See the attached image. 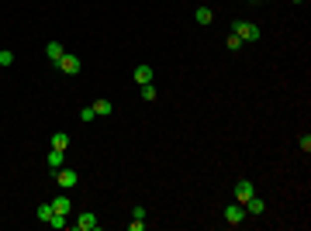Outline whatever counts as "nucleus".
Returning <instances> with one entry per match:
<instances>
[{
	"instance_id": "nucleus-3",
	"label": "nucleus",
	"mask_w": 311,
	"mask_h": 231,
	"mask_svg": "<svg viewBox=\"0 0 311 231\" xmlns=\"http://www.w3.org/2000/svg\"><path fill=\"white\" fill-rule=\"evenodd\" d=\"M73 228L77 231H97L100 228V221H97V214H90V211H83L77 221H73Z\"/></svg>"
},
{
	"instance_id": "nucleus-8",
	"label": "nucleus",
	"mask_w": 311,
	"mask_h": 231,
	"mask_svg": "<svg viewBox=\"0 0 311 231\" xmlns=\"http://www.w3.org/2000/svg\"><path fill=\"white\" fill-rule=\"evenodd\" d=\"M242 207H245V214H263V211H266V204H263V200H259L256 193H252V197H249V200H245Z\"/></svg>"
},
{
	"instance_id": "nucleus-11",
	"label": "nucleus",
	"mask_w": 311,
	"mask_h": 231,
	"mask_svg": "<svg viewBox=\"0 0 311 231\" xmlns=\"http://www.w3.org/2000/svg\"><path fill=\"white\" fill-rule=\"evenodd\" d=\"M211 17H215L211 7H197V10H194V21H197V24H211Z\"/></svg>"
},
{
	"instance_id": "nucleus-19",
	"label": "nucleus",
	"mask_w": 311,
	"mask_h": 231,
	"mask_svg": "<svg viewBox=\"0 0 311 231\" xmlns=\"http://www.w3.org/2000/svg\"><path fill=\"white\" fill-rule=\"evenodd\" d=\"M298 145H301V152H311V135H301Z\"/></svg>"
},
{
	"instance_id": "nucleus-15",
	"label": "nucleus",
	"mask_w": 311,
	"mask_h": 231,
	"mask_svg": "<svg viewBox=\"0 0 311 231\" xmlns=\"http://www.w3.org/2000/svg\"><path fill=\"white\" fill-rule=\"evenodd\" d=\"M49 225H52V228H66L70 221H66V214H56V211H52V218H49Z\"/></svg>"
},
{
	"instance_id": "nucleus-13",
	"label": "nucleus",
	"mask_w": 311,
	"mask_h": 231,
	"mask_svg": "<svg viewBox=\"0 0 311 231\" xmlns=\"http://www.w3.org/2000/svg\"><path fill=\"white\" fill-rule=\"evenodd\" d=\"M93 114H97V117H107V114H111V100H97V104H93Z\"/></svg>"
},
{
	"instance_id": "nucleus-14",
	"label": "nucleus",
	"mask_w": 311,
	"mask_h": 231,
	"mask_svg": "<svg viewBox=\"0 0 311 231\" xmlns=\"http://www.w3.org/2000/svg\"><path fill=\"white\" fill-rule=\"evenodd\" d=\"M66 145H70V135H52V149H59V152H66Z\"/></svg>"
},
{
	"instance_id": "nucleus-2",
	"label": "nucleus",
	"mask_w": 311,
	"mask_h": 231,
	"mask_svg": "<svg viewBox=\"0 0 311 231\" xmlns=\"http://www.w3.org/2000/svg\"><path fill=\"white\" fill-rule=\"evenodd\" d=\"M52 176H56V183H59V186H66V190L79 183V173H77V169H66V166H59Z\"/></svg>"
},
{
	"instance_id": "nucleus-20",
	"label": "nucleus",
	"mask_w": 311,
	"mask_h": 231,
	"mask_svg": "<svg viewBox=\"0 0 311 231\" xmlns=\"http://www.w3.org/2000/svg\"><path fill=\"white\" fill-rule=\"evenodd\" d=\"M10 62H14V52L3 49V52H0V66H10Z\"/></svg>"
},
{
	"instance_id": "nucleus-12",
	"label": "nucleus",
	"mask_w": 311,
	"mask_h": 231,
	"mask_svg": "<svg viewBox=\"0 0 311 231\" xmlns=\"http://www.w3.org/2000/svg\"><path fill=\"white\" fill-rule=\"evenodd\" d=\"M45 162H49V169L56 173V169L63 166V152H59V149H52V152H49V159H45Z\"/></svg>"
},
{
	"instance_id": "nucleus-18",
	"label": "nucleus",
	"mask_w": 311,
	"mask_h": 231,
	"mask_svg": "<svg viewBox=\"0 0 311 231\" xmlns=\"http://www.w3.org/2000/svg\"><path fill=\"white\" fill-rule=\"evenodd\" d=\"M93 117H97V114H93V107H83V111H79V121H83V124H90Z\"/></svg>"
},
{
	"instance_id": "nucleus-16",
	"label": "nucleus",
	"mask_w": 311,
	"mask_h": 231,
	"mask_svg": "<svg viewBox=\"0 0 311 231\" xmlns=\"http://www.w3.org/2000/svg\"><path fill=\"white\" fill-rule=\"evenodd\" d=\"M49 218H52V204H42V207H38V221L49 225Z\"/></svg>"
},
{
	"instance_id": "nucleus-1",
	"label": "nucleus",
	"mask_w": 311,
	"mask_h": 231,
	"mask_svg": "<svg viewBox=\"0 0 311 231\" xmlns=\"http://www.w3.org/2000/svg\"><path fill=\"white\" fill-rule=\"evenodd\" d=\"M232 35L245 45V42H259V28L252 24V21H235L232 24Z\"/></svg>"
},
{
	"instance_id": "nucleus-7",
	"label": "nucleus",
	"mask_w": 311,
	"mask_h": 231,
	"mask_svg": "<svg viewBox=\"0 0 311 231\" xmlns=\"http://www.w3.org/2000/svg\"><path fill=\"white\" fill-rule=\"evenodd\" d=\"M52 211H56V214H66V218H70V214H73V200H70L66 193H59V197L52 200Z\"/></svg>"
},
{
	"instance_id": "nucleus-4",
	"label": "nucleus",
	"mask_w": 311,
	"mask_h": 231,
	"mask_svg": "<svg viewBox=\"0 0 311 231\" xmlns=\"http://www.w3.org/2000/svg\"><path fill=\"white\" fill-rule=\"evenodd\" d=\"M56 66H59L66 76H77V73H79V56H70V52H66V56H63Z\"/></svg>"
},
{
	"instance_id": "nucleus-21",
	"label": "nucleus",
	"mask_w": 311,
	"mask_h": 231,
	"mask_svg": "<svg viewBox=\"0 0 311 231\" xmlns=\"http://www.w3.org/2000/svg\"><path fill=\"white\" fill-rule=\"evenodd\" d=\"M225 45H229V49H232V52H235V49H242V42H238V38H235V35H229V38H225Z\"/></svg>"
},
{
	"instance_id": "nucleus-6",
	"label": "nucleus",
	"mask_w": 311,
	"mask_h": 231,
	"mask_svg": "<svg viewBox=\"0 0 311 231\" xmlns=\"http://www.w3.org/2000/svg\"><path fill=\"white\" fill-rule=\"evenodd\" d=\"M252 193H256V190H252V183H249V179H238V183H235V204H245Z\"/></svg>"
},
{
	"instance_id": "nucleus-9",
	"label": "nucleus",
	"mask_w": 311,
	"mask_h": 231,
	"mask_svg": "<svg viewBox=\"0 0 311 231\" xmlns=\"http://www.w3.org/2000/svg\"><path fill=\"white\" fill-rule=\"evenodd\" d=\"M132 76H135V83H139V86H142V83H153V66H135V73H132Z\"/></svg>"
},
{
	"instance_id": "nucleus-22",
	"label": "nucleus",
	"mask_w": 311,
	"mask_h": 231,
	"mask_svg": "<svg viewBox=\"0 0 311 231\" xmlns=\"http://www.w3.org/2000/svg\"><path fill=\"white\" fill-rule=\"evenodd\" d=\"M294 3H305V0H294Z\"/></svg>"
},
{
	"instance_id": "nucleus-5",
	"label": "nucleus",
	"mask_w": 311,
	"mask_h": 231,
	"mask_svg": "<svg viewBox=\"0 0 311 231\" xmlns=\"http://www.w3.org/2000/svg\"><path fill=\"white\" fill-rule=\"evenodd\" d=\"M225 221H229L232 228H238V225L245 221V207H242V204H232V207H225Z\"/></svg>"
},
{
	"instance_id": "nucleus-17",
	"label": "nucleus",
	"mask_w": 311,
	"mask_h": 231,
	"mask_svg": "<svg viewBox=\"0 0 311 231\" xmlns=\"http://www.w3.org/2000/svg\"><path fill=\"white\" fill-rule=\"evenodd\" d=\"M142 100H156V86L153 83H142Z\"/></svg>"
},
{
	"instance_id": "nucleus-10",
	"label": "nucleus",
	"mask_w": 311,
	"mask_h": 231,
	"mask_svg": "<svg viewBox=\"0 0 311 231\" xmlns=\"http://www.w3.org/2000/svg\"><path fill=\"white\" fill-rule=\"evenodd\" d=\"M45 56H49V59H52V62H59V59H63V56H66V49H63V45H59V42H49V45H45Z\"/></svg>"
}]
</instances>
